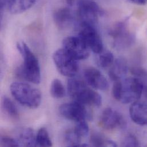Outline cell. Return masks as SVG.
<instances>
[{"mask_svg":"<svg viewBox=\"0 0 147 147\" xmlns=\"http://www.w3.org/2000/svg\"><path fill=\"white\" fill-rule=\"evenodd\" d=\"M109 34L113 39L115 48L119 50L128 48L134 42L135 37L130 32L125 21L120 22L112 26Z\"/></svg>","mask_w":147,"mask_h":147,"instance_id":"cell-4","label":"cell"},{"mask_svg":"<svg viewBox=\"0 0 147 147\" xmlns=\"http://www.w3.org/2000/svg\"><path fill=\"white\" fill-rule=\"evenodd\" d=\"M128 67L127 61L124 59L118 58L115 62L109 71L110 78L115 82L121 80L128 73Z\"/></svg>","mask_w":147,"mask_h":147,"instance_id":"cell-15","label":"cell"},{"mask_svg":"<svg viewBox=\"0 0 147 147\" xmlns=\"http://www.w3.org/2000/svg\"><path fill=\"white\" fill-rule=\"evenodd\" d=\"M81 140L74 129H69L65 132V142L69 147H80Z\"/></svg>","mask_w":147,"mask_h":147,"instance_id":"cell-22","label":"cell"},{"mask_svg":"<svg viewBox=\"0 0 147 147\" xmlns=\"http://www.w3.org/2000/svg\"><path fill=\"white\" fill-rule=\"evenodd\" d=\"M122 90L120 101L127 104L138 101L143 93V85L136 77L127 78L121 81Z\"/></svg>","mask_w":147,"mask_h":147,"instance_id":"cell-6","label":"cell"},{"mask_svg":"<svg viewBox=\"0 0 147 147\" xmlns=\"http://www.w3.org/2000/svg\"><path fill=\"white\" fill-rule=\"evenodd\" d=\"M17 48L24 60V64L18 69L17 74L29 82L39 84L41 82V71L37 57L24 42H18Z\"/></svg>","mask_w":147,"mask_h":147,"instance_id":"cell-1","label":"cell"},{"mask_svg":"<svg viewBox=\"0 0 147 147\" xmlns=\"http://www.w3.org/2000/svg\"><path fill=\"white\" fill-rule=\"evenodd\" d=\"M1 146L2 147H18L20 146L18 142L14 139L7 137L1 136Z\"/></svg>","mask_w":147,"mask_h":147,"instance_id":"cell-28","label":"cell"},{"mask_svg":"<svg viewBox=\"0 0 147 147\" xmlns=\"http://www.w3.org/2000/svg\"><path fill=\"white\" fill-rule=\"evenodd\" d=\"M36 0H8L7 7L12 14H20L29 9Z\"/></svg>","mask_w":147,"mask_h":147,"instance_id":"cell-16","label":"cell"},{"mask_svg":"<svg viewBox=\"0 0 147 147\" xmlns=\"http://www.w3.org/2000/svg\"><path fill=\"white\" fill-rule=\"evenodd\" d=\"M10 91L14 98L21 104L30 109L38 108L42 100L41 92L24 82H13Z\"/></svg>","mask_w":147,"mask_h":147,"instance_id":"cell-3","label":"cell"},{"mask_svg":"<svg viewBox=\"0 0 147 147\" xmlns=\"http://www.w3.org/2000/svg\"><path fill=\"white\" fill-rule=\"evenodd\" d=\"M2 106L7 114L13 119H17L19 114L17 107L8 97H4L2 99Z\"/></svg>","mask_w":147,"mask_h":147,"instance_id":"cell-21","label":"cell"},{"mask_svg":"<svg viewBox=\"0 0 147 147\" xmlns=\"http://www.w3.org/2000/svg\"><path fill=\"white\" fill-rule=\"evenodd\" d=\"M135 77L138 78L143 84V86L147 85V71L142 67H134L131 70Z\"/></svg>","mask_w":147,"mask_h":147,"instance_id":"cell-25","label":"cell"},{"mask_svg":"<svg viewBox=\"0 0 147 147\" xmlns=\"http://www.w3.org/2000/svg\"><path fill=\"white\" fill-rule=\"evenodd\" d=\"M108 140L98 132H93L90 138L91 145L94 147H105L108 146Z\"/></svg>","mask_w":147,"mask_h":147,"instance_id":"cell-23","label":"cell"},{"mask_svg":"<svg viewBox=\"0 0 147 147\" xmlns=\"http://www.w3.org/2000/svg\"><path fill=\"white\" fill-rule=\"evenodd\" d=\"M99 124L101 127L107 130L122 129L126 125L123 116L111 108H107L104 110Z\"/></svg>","mask_w":147,"mask_h":147,"instance_id":"cell-10","label":"cell"},{"mask_svg":"<svg viewBox=\"0 0 147 147\" xmlns=\"http://www.w3.org/2000/svg\"><path fill=\"white\" fill-rule=\"evenodd\" d=\"M101 14L100 6L92 0H81L78 4L77 14L80 24L94 25Z\"/></svg>","mask_w":147,"mask_h":147,"instance_id":"cell-8","label":"cell"},{"mask_svg":"<svg viewBox=\"0 0 147 147\" xmlns=\"http://www.w3.org/2000/svg\"><path fill=\"white\" fill-rule=\"evenodd\" d=\"M17 142L20 146H37L36 137L35 136L33 130L30 128H25L20 132Z\"/></svg>","mask_w":147,"mask_h":147,"instance_id":"cell-17","label":"cell"},{"mask_svg":"<svg viewBox=\"0 0 147 147\" xmlns=\"http://www.w3.org/2000/svg\"><path fill=\"white\" fill-rule=\"evenodd\" d=\"M78 36L94 53L99 54L104 50L102 39L94 25L80 24Z\"/></svg>","mask_w":147,"mask_h":147,"instance_id":"cell-7","label":"cell"},{"mask_svg":"<svg viewBox=\"0 0 147 147\" xmlns=\"http://www.w3.org/2000/svg\"><path fill=\"white\" fill-rule=\"evenodd\" d=\"M63 48L77 61L85 60L89 56L90 49L78 36L66 37L63 41Z\"/></svg>","mask_w":147,"mask_h":147,"instance_id":"cell-9","label":"cell"},{"mask_svg":"<svg viewBox=\"0 0 147 147\" xmlns=\"http://www.w3.org/2000/svg\"><path fill=\"white\" fill-rule=\"evenodd\" d=\"M122 90V82L121 80L115 81L113 88H112V93L114 98L120 101L121 94Z\"/></svg>","mask_w":147,"mask_h":147,"instance_id":"cell-27","label":"cell"},{"mask_svg":"<svg viewBox=\"0 0 147 147\" xmlns=\"http://www.w3.org/2000/svg\"><path fill=\"white\" fill-rule=\"evenodd\" d=\"M76 123V125L74 128L76 133L81 139L86 137L89 134V128L86 120H81Z\"/></svg>","mask_w":147,"mask_h":147,"instance_id":"cell-24","label":"cell"},{"mask_svg":"<svg viewBox=\"0 0 147 147\" xmlns=\"http://www.w3.org/2000/svg\"><path fill=\"white\" fill-rule=\"evenodd\" d=\"M51 94L53 97L61 98L65 95V89L64 85L59 79H55L51 84Z\"/></svg>","mask_w":147,"mask_h":147,"instance_id":"cell-19","label":"cell"},{"mask_svg":"<svg viewBox=\"0 0 147 147\" xmlns=\"http://www.w3.org/2000/svg\"><path fill=\"white\" fill-rule=\"evenodd\" d=\"M115 60L114 56L111 52L103 50L100 53H99L98 64L101 68L107 69L112 66Z\"/></svg>","mask_w":147,"mask_h":147,"instance_id":"cell-18","label":"cell"},{"mask_svg":"<svg viewBox=\"0 0 147 147\" xmlns=\"http://www.w3.org/2000/svg\"><path fill=\"white\" fill-rule=\"evenodd\" d=\"M36 143L40 147H52V141L49 138L48 131L44 128L38 130L36 136Z\"/></svg>","mask_w":147,"mask_h":147,"instance_id":"cell-20","label":"cell"},{"mask_svg":"<svg viewBox=\"0 0 147 147\" xmlns=\"http://www.w3.org/2000/svg\"><path fill=\"white\" fill-rule=\"evenodd\" d=\"M143 92H144V96L147 100V85L143 86Z\"/></svg>","mask_w":147,"mask_h":147,"instance_id":"cell-30","label":"cell"},{"mask_svg":"<svg viewBox=\"0 0 147 147\" xmlns=\"http://www.w3.org/2000/svg\"><path fill=\"white\" fill-rule=\"evenodd\" d=\"M59 111L64 118L76 122L86 120L90 115L85 105L76 101L61 105Z\"/></svg>","mask_w":147,"mask_h":147,"instance_id":"cell-11","label":"cell"},{"mask_svg":"<svg viewBox=\"0 0 147 147\" xmlns=\"http://www.w3.org/2000/svg\"><path fill=\"white\" fill-rule=\"evenodd\" d=\"M86 82L95 89L107 90L109 86L106 77L97 69L94 67L86 68L84 72Z\"/></svg>","mask_w":147,"mask_h":147,"instance_id":"cell-12","label":"cell"},{"mask_svg":"<svg viewBox=\"0 0 147 147\" xmlns=\"http://www.w3.org/2000/svg\"><path fill=\"white\" fill-rule=\"evenodd\" d=\"M53 60L59 72L64 76L74 77L78 71L77 60L63 48L57 50L53 55Z\"/></svg>","mask_w":147,"mask_h":147,"instance_id":"cell-5","label":"cell"},{"mask_svg":"<svg viewBox=\"0 0 147 147\" xmlns=\"http://www.w3.org/2000/svg\"><path fill=\"white\" fill-rule=\"evenodd\" d=\"M129 114L135 123L141 126H147V103L139 101L132 103Z\"/></svg>","mask_w":147,"mask_h":147,"instance_id":"cell-13","label":"cell"},{"mask_svg":"<svg viewBox=\"0 0 147 147\" xmlns=\"http://www.w3.org/2000/svg\"><path fill=\"white\" fill-rule=\"evenodd\" d=\"M121 145L123 147H138L140 146L137 138L132 134H128L123 139Z\"/></svg>","mask_w":147,"mask_h":147,"instance_id":"cell-26","label":"cell"},{"mask_svg":"<svg viewBox=\"0 0 147 147\" xmlns=\"http://www.w3.org/2000/svg\"><path fill=\"white\" fill-rule=\"evenodd\" d=\"M68 92L74 101L84 105L100 107L102 104L101 95L87 87L82 81L71 77L68 81Z\"/></svg>","mask_w":147,"mask_h":147,"instance_id":"cell-2","label":"cell"},{"mask_svg":"<svg viewBox=\"0 0 147 147\" xmlns=\"http://www.w3.org/2000/svg\"><path fill=\"white\" fill-rule=\"evenodd\" d=\"M133 3L139 5H144L147 3V0H131Z\"/></svg>","mask_w":147,"mask_h":147,"instance_id":"cell-29","label":"cell"},{"mask_svg":"<svg viewBox=\"0 0 147 147\" xmlns=\"http://www.w3.org/2000/svg\"><path fill=\"white\" fill-rule=\"evenodd\" d=\"M53 20L59 28L66 29L69 27L74 22L73 11L68 7H61L54 13Z\"/></svg>","mask_w":147,"mask_h":147,"instance_id":"cell-14","label":"cell"}]
</instances>
